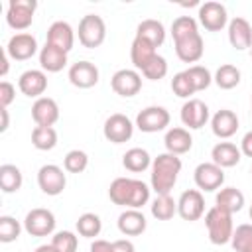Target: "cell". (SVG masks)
Segmentation results:
<instances>
[{"label":"cell","mask_w":252,"mask_h":252,"mask_svg":"<svg viewBox=\"0 0 252 252\" xmlns=\"http://www.w3.org/2000/svg\"><path fill=\"white\" fill-rule=\"evenodd\" d=\"M39 65L47 73H59L67 65V53L51 43H45L39 49Z\"/></svg>","instance_id":"26"},{"label":"cell","mask_w":252,"mask_h":252,"mask_svg":"<svg viewBox=\"0 0 252 252\" xmlns=\"http://www.w3.org/2000/svg\"><path fill=\"white\" fill-rule=\"evenodd\" d=\"M35 8H37L35 0H10L8 10H6L8 26L22 33V30H28L32 26Z\"/></svg>","instance_id":"5"},{"label":"cell","mask_w":252,"mask_h":252,"mask_svg":"<svg viewBox=\"0 0 252 252\" xmlns=\"http://www.w3.org/2000/svg\"><path fill=\"white\" fill-rule=\"evenodd\" d=\"M228 41L234 49L244 51L252 45V26L244 18H232L228 22Z\"/></svg>","instance_id":"20"},{"label":"cell","mask_w":252,"mask_h":252,"mask_svg":"<svg viewBox=\"0 0 252 252\" xmlns=\"http://www.w3.org/2000/svg\"><path fill=\"white\" fill-rule=\"evenodd\" d=\"M37 185L45 195L55 197V195L63 193V189L67 185V177L59 165L47 163V165H41L37 171Z\"/></svg>","instance_id":"8"},{"label":"cell","mask_w":252,"mask_h":252,"mask_svg":"<svg viewBox=\"0 0 252 252\" xmlns=\"http://www.w3.org/2000/svg\"><path fill=\"white\" fill-rule=\"evenodd\" d=\"M177 213V201H173L171 195H158L152 201V215L158 220H169Z\"/></svg>","instance_id":"34"},{"label":"cell","mask_w":252,"mask_h":252,"mask_svg":"<svg viewBox=\"0 0 252 252\" xmlns=\"http://www.w3.org/2000/svg\"><path fill=\"white\" fill-rule=\"evenodd\" d=\"M32 118L37 126H53L59 120V106L51 96H39L32 104Z\"/></svg>","instance_id":"19"},{"label":"cell","mask_w":252,"mask_h":252,"mask_svg":"<svg viewBox=\"0 0 252 252\" xmlns=\"http://www.w3.org/2000/svg\"><path fill=\"white\" fill-rule=\"evenodd\" d=\"M20 232H22V224L14 217H10V215L0 217V242L8 244V242L18 240Z\"/></svg>","instance_id":"38"},{"label":"cell","mask_w":252,"mask_h":252,"mask_svg":"<svg viewBox=\"0 0 252 252\" xmlns=\"http://www.w3.org/2000/svg\"><path fill=\"white\" fill-rule=\"evenodd\" d=\"M102 134L108 142L112 144H124L132 138L134 134V124L132 120L126 116V114H110L106 120H104V126H102Z\"/></svg>","instance_id":"7"},{"label":"cell","mask_w":252,"mask_h":252,"mask_svg":"<svg viewBox=\"0 0 252 252\" xmlns=\"http://www.w3.org/2000/svg\"><path fill=\"white\" fill-rule=\"evenodd\" d=\"M91 252H112V242L102 240V238H96L91 244Z\"/></svg>","instance_id":"46"},{"label":"cell","mask_w":252,"mask_h":252,"mask_svg":"<svg viewBox=\"0 0 252 252\" xmlns=\"http://www.w3.org/2000/svg\"><path fill=\"white\" fill-rule=\"evenodd\" d=\"M193 33H199V26H197L195 18L179 16V18L173 20V24H171V37H173V41L181 39V37H187V35H193Z\"/></svg>","instance_id":"36"},{"label":"cell","mask_w":252,"mask_h":252,"mask_svg":"<svg viewBox=\"0 0 252 252\" xmlns=\"http://www.w3.org/2000/svg\"><path fill=\"white\" fill-rule=\"evenodd\" d=\"M156 55H158V51L150 41H146L142 37H134L132 47H130V59H132V63L138 71H144Z\"/></svg>","instance_id":"27"},{"label":"cell","mask_w":252,"mask_h":252,"mask_svg":"<svg viewBox=\"0 0 252 252\" xmlns=\"http://www.w3.org/2000/svg\"><path fill=\"white\" fill-rule=\"evenodd\" d=\"M0 116H2V124H0V132H6L10 126V118H8V108L0 106Z\"/></svg>","instance_id":"48"},{"label":"cell","mask_w":252,"mask_h":252,"mask_svg":"<svg viewBox=\"0 0 252 252\" xmlns=\"http://www.w3.org/2000/svg\"><path fill=\"white\" fill-rule=\"evenodd\" d=\"M236 252H252V224H238L230 240Z\"/></svg>","instance_id":"37"},{"label":"cell","mask_w":252,"mask_h":252,"mask_svg":"<svg viewBox=\"0 0 252 252\" xmlns=\"http://www.w3.org/2000/svg\"><path fill=\"white\" fill-rule=\"evenodd\" d=\"M16 98V87L8 81H2L0 83V106L2 108H8Z\"/></svg>","instance_id":"44"},{"label":"cell","mask_w":252,"mask_h":252,"mask_svg":"<svg viewBox=\"0 0 252 252\" xmlns=\"http://www.w3.org/2000/svg\"><path fill=\"white\" fill-rule=\"evenodd\" d=\"M102 230V220L98 215L94 213H83L79 219H77V232L85 238H94L98 236Z\"/></svg>","instance_id":"35"},{"label":"cell","mask_w":252,"mask_h":252,"mask_svg":"<svg viewBox=\"0 0 252 252\" xmlns=\"http://www.w3.org/2000/svg\"><path fill=\"white\" fill-rule=\"evenodd\" d=\"M163 144H165V150L169 154H175V156H181V154H187L193 146V138L189 134L187 128H181V126H175V128H169L165 132V138H163Z\"/></svg>","instance_id":"23"},{"label":"cell","mask_w":252,"mask_h":252,"mask_svg":"<svg viewBox=\"0 0 252 252\" xmlns=\"http://www.w3.org/2000/svg\"><path fill=\"white\" fill-rule=\"evenodd\" d=\"M18 89L30 98H39L47 89V77L43 69H28L18 79Z\"/></svg>","instance_id":"16"},{"label":"cell","mask_w":252,"mask_h":252,"mask_svg":"<svg viewBox=\"0 0 252 252\" xmlns=\"http://www.w3.org/2000/svg\"><path fill=\"white\" fill-rule=\"evenodd\" d=\"M150 189L144 181L132 177H116L108 187V197L114 205L126 209H142L150 201Z\"/></svg>","instance_id":"1"},{"label":"cell","mask_w":252,"mask_h":252,"mask_svg":"<svg viewBox=\"0 0 252 252\" xmlns=\"http://www.w3.org/2000/svg\"><path fill=\"white\" fill-rule=\"evenodd\" d=\"M181 171V159L175 154H159L152 161V177L150 185L158 195H169L173 185L177 183V175Z\"/></svg>","instance_id":"2"},{"label":"cell","mask_w":252,"mask_h":252,"mask_svg":"<svg viewBox=\"0 0 252 252\" xmlns=\"http://www.w3.org/2000/svg\"><path fill=\"white\" fill-rule=\"evenodd\" d=\"M240 152H242L244 156L252 158V130H250V132H246V134L242 136V142H240Z\"/></svg>","instance_id":"47"},{"label":"cell","mask_w":252,"mask_h":252,"mask_svg":"<svg viewBox=\"0 0 252 252\" xmlns=\"http://www.w3.org/2000/svg\"><path fill=\"white\" fill-rule=\"evenodd\" d=\"M148 220L140 209H126L118 217V230L126 236H138L146 230Z\"/></svg>","instance_id":"24"},{"label":"cell","mask_w":252,"mask_h":252,"mask_svg":"<svg viewBox=\"0 0 252 252\" xmlns=\"http://www.w3.org/2000/svg\"><path fill=\"white\" fill-rule=\"evenodd\" d=\"M205 224L209 230V240L213 244H226L232 240V232H234V224H232V215L213 207L207 211L205 215Z\"/></svg>","instance_id":"3"},{"label":"cell","mask_w":252,"mask_h":252,"mask_svg":"<svg viewBox=\"0 0 252 252\" xmlns=\"http://www.w3.org/2000/svg\"><path fill=\"white\" fill-rule=\"evenodd\" d=\"M171 91L179 98H187L189 100V96L195 93V89H193V83H191L187 71H179V73L173 75V79H171Z\"/></svg>","instance_id":"41"},{"label":"cell","mask_w":252,"mask_h":252,"mask_svg":"<svg viewBox=\"0 0 252 252\" xmlns=\"http://www.w3.org/2000/svg\"><path fill=\"white\" fill-rule=\"evenodd\" d=\"M213 81L217 83V87L224 89V91H230L234 89L238 83H240V69L236 65H230V63H224L217 69Z\"/></svg>","instance_id":"33"},{"label":"cell","mask_w":252,"mask_h":252,"mask_svg":"<svg viewBox=\"0 0 252 252\" xmlns=\"http://www.w3.org/2000/svg\"><path fill=\"white\" fill-rule=\"evenodd\" d=\"M112 252H136L134 244L126 238H120V240H114L112 242Z\"/></svg>","instance_id":"45"},{"label":"cell","mask_w":252,"mask_h":252,"mask_svg":"<svg viewBox=\"0 0 252 252\" xmlns=\"http://www.w3.org/2000/svg\"><path fill=\"white\" fill-rule=\"evenodd\" d=\"M136 37H142L154 47H159L165 41V28L158 20H142L136 28Z\"/></svg>","instance_id":"29"},{"label":"cell","mask_w":252,"mask_h":252,"mask_svg":"<svg viewBox=\"0 0 252 252\" xmlns=\"http://www.w3.org/2000/svg\"><path fill=\"white\" fill-rule=\"evenodd\" d=\"M2 75H6L8 73V53H6V49H4V53H2V71H0Z\"/></svg>","instance_id":"50"},{"label":"cell","mask_w":252,"mask_h":252,"mask_svg":"<svg viewBox=\"0 0 252 252\" xmlns=\"http://www.w3.org/2000/svg\"><path fill=\"white\" fill-rule=\"evenodd\" d=\"M211 130H213V134L217 138H222V140L234 136L236 130H238V116H236V112H232L228 108H222V110L215 112L213 118H211Z\"/></svg>","instance_id":"22"},{"label":"cell","mask_w":252,"mask_h":252,"mask_svg":"<svg viewBox=\"0 0 252 252\" xmlns=\"http://www.w3.org/2000/svg\"><path fill=\"white\" fill-rule=\"evenodd\" d=\"M35 252H59V250L53 244H41V246L35 248Z\"/></svg>","instance_id":"49"},{"label":"cell","mask_w":252,"mask_h":252,"mask_svg":"<svg viewBox=\"0 0 252 252\" xmlns=\"http://www.w3.org/2000/svg\"><path fill=\"white\" fill-rule=\"evenodd\" d=\"M250 173H252V167H250Z\"/></svg>","instance_id":"53"},{"label":"cell","mask_w":252,"mask_h":252,"mask_svg":"<svg viewBox=\"0 0 252 252\" xmlns=\"http://www.w3.org/2000/svg\"><path fill=\"white\" fill-rule=\"evenodd\" d=\"M169 120H171V116L163 106H148L138 112L136 126L146 134H154V132L165 130L169 126Z\"/></svg>","instance_id":"9"},{"label":"cell","mask_w":252,"mask_h":252,"mask_svg":"<svg viewBox=\"0 0 252 252\" xmlns=\"http://www.w3.org/2000/svg\"><path fill=\"white\" fill-rule=\"evenodd\" d=\"M240 148H236V144L232 142H219L213 146L211 150V158H213V163H217L219 167H234L238 161H240Z\"/></svg>","instance_id":"25"},{"label":"cell","mask_w":252,"mask_h":252,"mask_svg":"<svg viewBox=\"0 0 252 252\" xmlns=\"http://www.w3.org/2000/svg\"><path fill=\"white\" fill-rule=\"evenodd\" d=\"M45 43H51V45L63 49L65 53H69L73 49V43H75V32H73V28L67 22L57 20V22H53L49 26V30H47V41Z\"/></svg>","instance_id":"21"},{"label":"cell","mask_w":252,"mask_h":252,"mask_svg":"<svg viewBox=\"0 0 252 252\" xmlns=\"http://www.w3.org/2000/svg\"><path fill=\"white\" fill-rule=\"evenodd\" d=\"M205 51V41L201 33H193L181 39H175V53L183 63H195L203 57Z\"/></svg>","instance_id":"18"},{"label":"cell","mask_w":252,"mask_h":252,"mask_svg":"<svg viewBox=\"0 0 252 252\" xmlns=\"http://www.w3.org/2000/svg\"><path fill=\"white\" fill-rule=\"evenodd\" d=\"M177 213L183 220H199L205 213V199L199 189H187L177 199Z\"/></svg>","instance_id":"10"},{"label":"cell","mask_w":252,"mask_h":252,"mask_svg":"<svg viewBox=\"0 0 252 252\" xmlns=\"http://www.w3.org/2000/svg\"><path fill=\"white\" fill-rule=\"evenodd\" d=\"M199 22L209 32H220L228 22L226 8L220 2H205V4H201L199 6Z\"/></svg>","instance_id":"14"},{"label":"cell","mask_w":252,"mask_h":252,"mask_svg":"<svg viewBox=\"0 0 252 252\" xmlns=\"http://www.w3.org/2000/svg\"><path fill=\"white\" fill-rule=\"evenodd\" d=\"M142 75H144L146 79H150V81H159V79H163V77L167 75V61H165V57L156 55V57L152 59V63L142 71Z\"/></svg>","instance_id":"43"},{"label":"cell","mask_w":252,"mask_h":252,"mask_svg":"<svg viewBox=\"0 0 252 252\" xmlns=\"http://www.w3.org/2000/svg\"><path fill=\"white\" fill-rule=\"evenodd\" d=\"M51 244H53L59 252H77L79 240H77V236H75L71 230H59V232L53 234Z\"/></svg>","instance_id":"42"},{"label":"cell","mask_w":252,"mask_h":252,"mask_svg":"<svg viewBox=\"0 0 252 252\" xmlns=\"http://www.w3.org/2000/svg\"><path fill=\"white\" fill-rule=\"evenodd\" d=\"M69 81L73 87L91 89L98 83V67L91 61H77L69 67Z\"/></svg>","instance_id":"17"},{"label":"cell","mask_w":252,"mask_h":252,"mask_svg":"<svg viewBox=\"0 0 252 252\" xmlns=\"http://www.w3.org/2000/svg\"><path fill=\"white\" fill-rule=\"evenodd\" d=\"M250 53H252V45H250Z\"/></svg>","instance_id":"52"},{"label":"cell","mask_w":252,"mask_h":252,"mask_svg":"<svg viewBox=\"0 0 252 252\" xmlns=\"http://www.w3.org/2000/svg\"><path fill=\"white\" fill-rule=\"evenodd\" d=\"M215 207L226 211V213H238L244 207V193L236 187H224L215 197Z\"/></svg>","instance_id":"28"},{"label":"cell","mask_w":252,"mask_h":252,"mask_svg":"<svg viewBox=\"0 0 252 252\" xmlns=\"http://www.w3.org/2000/svg\"><path fill=\"white\" fill-rule=\"evenodd\" d=\"M195 185L203 191H217L224 183V171L213 161H203L193 171Z\"/></svg>","instance_id":"11"},{"label":"cell","mask_w":252,"mask_h":252,"mask_svg":"<svg viewBox=\"0 0 252 252\" xmlns=\"http://www.w3.org/2000/svg\"><path fill=\"white\" fill-rule=\"evenodd\" d=\"M87 165H89V156L83 150H71L63 159V167L69 173H81L87 169Z\"/></svg>","instance_id":"40"},{"label":"cell","mask_w":252,"mask_h":252,"mask_svg":"<svg viewBox=\"0 0 252 252\" xmlns=\"http://www.w3.org/2000/svg\"><path fill=\"white\" fill-rule=\"evenodd\" d=\"M22 183H24V177H22L20 167H16L14 163L0 165V187H2L4 193H16V191H20Z\"/></svg>","instance_id":"31"},{"label":"cell","mask_w":252,"mask_h":252,"mask_svg":"<svg viewBox=\"0 0 252 252\" xmlns=\"http://www.w3.org/2000/svg\"><path fill=\"white\" fill-rule=\"evenodd\" d=\"M24 228L32 236H49L55 230V215L49 209H32L24 219Z\"/></svg>","instance_id":"6"},{"label":"cell","mask_w":252,"mask_h":252,"mask_svg":"<svg viewBox=\"0 0 252 252\" xmlns=\"http://www.w3.org/2000/svg\"><path fill=\"white\" fill-rule=\"evenodd\" d=\"M250 219H252V207H250Z\"/></svg>","instance_id":"51"},{"label":"cell","mask_w":252,"mask_h":252,"mask_svg":"<svg viewBox=\"0 0 252 252\" xmlns=\"http://www.w3.org/2000/svg\"><path fill=\"white\" fill-rule=\"evenodd\" d=\"M209 120V106L201 98H189L181 106V122L191 130H199Z\"/></svg>","instance_id":"15"},{"label":"cell","mask_w":252,"mask_h":252,"mask_svg":"<svg viewBox=\"0 0 252 252\" xmlns=\"http://www.w3.org/2000/svg\"><path fill=\"white\" fill-rule=\"evenodd\" d=\"M110 87L120 96H134L142 89V75L136 69H118L110 79Z\"/></svg>","instance_id":"13"},{"label":"cell","mask_w":252,"mask_h":252,"mask_svg":"<svg viewBox=\"0 0 252 252\" xmlns=\"http://www.w3.org/2000/svg\"><path fill=\"white\" fill-rule=\"evenodd\" d=\"M122 165L132 173H140V171H146L148 167H152V158L144 148H130L122 156Z\"/></svg>","instance_id":"30"},{"label":"cell","mask_w":252,"mask_h":252,"mask_svg":"<svg viewBox=\"0 0 252 252\" xmlns=\"http://www.w3.org/2000/svg\"><path fill=\"white\" fill-rule=\"evenodd\" d=\"M185 71H187V75H189V79H191V83H193L195 93H197V91H205V89L213 83L211 71H209L207 67H203V65H191V67L185 69Z\"/></svg>","instance_id":"39"},{"label":"cell","mask_w":252,"mask_h":252,"mask_svg":"<svg viewBox=\"0 0 252 252\" xmlns=\"http://www.w3.org/2000/svg\"><path fill=\"white\" fill-rule=\"evenodd\" d=\"M79 41L87 49L100 47L102 41L106 39V24L98 14H87L79 22Z\"/></svg>","instance_id":"4"},{"label":"cell","mask_w":252,"mask_h":252,"mask_svg":"<svg viewBox=\"0 0 252 252\" xmlns=\"http://www.w3.org/2000/svg\"><path fill=\"white\" fill-rule=\"evenodd\" d=\"M32 144L33 148L47 152L57 146V132L53 126H35L32 130Z\"/></svg>","instance_id":"32"},{"label":"cell","mask_w":252,"mask_h":252,"mask_svg":"<svg viewBox=\"0 0 252 252\" xmlns=\"http://www.w3.org/2000/svg\"><path fill=\"white\" fill-rule=\"evenodd\" d=\"M6 53L8 57H12L14 61H26V59H32L35 53H37V39L28 33V32H22V33H14L8 43H6Z\"/></svg>","instance_id":"12"}]
</instances>
